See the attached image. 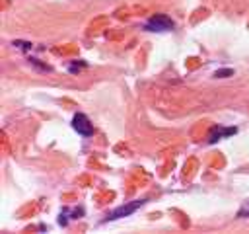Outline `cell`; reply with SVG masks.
I'll return each mask as SVG.
<instances>
[{"instance_id":"277c9868","label":"cell","mask_w":249,"mask_h":234,"mask_svg":"<svg viewBox=\"0 0 249 234\" xmlns=\"http://www.w3.org/2000/svg\"><path fill=\"white\" fill-rule=\"evenodd\" d=\"M230 135H235V127H228V129H222V127H214L208 135V142H216L220 140L222 136H230Z\"/></svg>"},{"instance_id":"7a4b0ae2","label":"cell","mask_w":249,"mask_h":234,"mask_svg":"<svg viewBox=\"0 0 249 234\" xmlns=\"http://www.w3.org/2000/svg\"><path fill=\"white\" fill-rule=\"evenodd\" d=\"M144 203H146V201H144V199H140V201H132V203H128V205H121V207H117L115 211H111V213L105 216V220H103V222H109V220H117V218L128 216V214H132L136 209H140Z\"/></svg>"},{"instance_id":"5b68a950","label":"cell","mask_w":249,"mask_h":234,"mask_svg":"<svg viewBox=\"0 0 249 234\" xmlns=\"http://www.w3.org/2000/svg\"><path fill=\"white\" fill-rule=\"evenodd\" d=\"M230 74H231V70L228 68V70H216L214 76H218V78H226V76H230Z\"/></svg>"},{"instance_id":"6da1fadb","label":"cell","mask_w":249,"mask_h":234,"mask_svg":"<svg viewBox=\"0 0 249 234\" xmlns=\"http://www.w3.org/2000/svg\"><path fill=\"white\" fill-rule=\"evenodd\" d=\"M173 25H175V23H173L167 16L156 14V16H152V18L144 23V29H146V31H158V33H161V31H171Z\"/></svg>"},{"instance_id":"3957f363","label":"cell","mask_w":249,"mask_h":234,"mask_svg":"<svg viewBox=\"0 0 249 234\" xmlns=\"http://www.w3.org/2000/svg\"><path fill=\"white\" fill-rule=\"evenodd\" d=\"M72 129L78 135H82V136H91L93 135V125L89 123V119H88L86 113H76L72 117Z\"/></svg>"},{"instance_id":"8992f818","label":"cell","mask_w":249,"mask_h":234,"mask_svg":"<svg viewBox=\"0 0 249 234\" xmlns=\"http://www.w3.org/2000/svg\"><path fill=\"white\" fill-rule=\"evenodd\" d=\"M237 214H239V216H247V214H249V203H247L245 207H241V211H239Z\"/></svg>"}]
</instances>
